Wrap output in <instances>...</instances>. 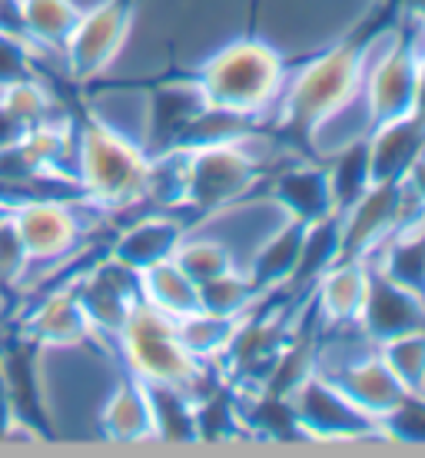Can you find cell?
<instances>
[{
    "mask_svg": "<svg viewBox=\"0 0 425 458\" xmlns=\"http://www.w3.org/2000/svg\"><path fill=\"white\" fill-rule=\"evenodd\" d=\"M403 11L405 0H372V7L336 44L312 54L286 87L279 114L266 123V137L286 153L316 160L319 130L356 97L366 81L369 50L382 34H392Z\"/></svg>",
    "mask_w": 425,
    "mask_h": 458,
    "instance_id": "cell-1",
    "label": "cell"
},
{
    "mask_svg": "<svg viewBox=\"0 0 425 458\" xmlns=\"http://www.w3.org/2000/svg\"><path fill=\"white\" fill-rule=\"evenodd\" d=\"M73 126H77L73 180L83 203L106 213L147 207L149 166H153L147 149L97 110H87V116L73 120Z\"/></svg>",
    "mask_w": 425,
    "mask_h": 458,
    "instance_id": "cell-2",
    "label": "cell"
},
{
    "mask_svg": "<svg viewBox=\"0 0 425 458\" xmlns=\"http://www.w3.org/2000/svg\"><path fill=\"white\" fill-rule=\"evenodd\" d=\"M289 67H296V60L289 64L286 54L266 37L242 34L226 47H219L200 67H173L170 73L193 83L207 97V104L259 116L283 93Z\"/></svg>",
    "mask_w": 425,
    "mask_h": 458,
    "instance_id": "cell-3",
    "label": "cell"
},
{
    "mask_svg": "<svg viewBox=\"0 0 425 458\" xmlns=\"http://www.w3.org/2000/svg\"><path fill=\"white\" fill-rule=\"evenodd\" d=\"M276 166L253 160L242 153L240 143L230 147L190 149L183 160V190L176 203V216H209L219 209L250 203L256 190L269 183Z\"/></svg>",
    "mask_w": 425,
    "mask_h": 458,
    "instance_id": "cell-4",
    "label": "cell"
},
{
    "mask_svg": "<svg viewBox=\"0 0 425 458\" xmlns=\"http://www.w3.org/2000/svg\"><path fill=\"white\" fill-rule=\"evenodd\" d=\"M114 343L120 349V362L143 382H173L193 392L203 378V362H196L183 349L176 335V319L147 302L133 306Z\"/></svg>",
    "mask_w": 425,
    "mask_h": 458,
    "instance_id": "cell-5",
    "label": "cell"
},
{
    "mask_svg": "<svg viewBox=\"0 0 425 458\" xmlns=\"http://www.w3.org/2000/svg\"><path fill=\"white\" fill-rule=\"evenodd\" d=\"M422 17L405 4L403 17L392 27V47L386 57L369 70L366 100H369V123L366 130H376L382 123H392L412 110L415 81H419V57H422Z\"/></svg>",
    "mask_w": 425,
    "mask_h": 458,
    "instance_id": "cell-6",
    "label": "cell"
},
{
    "mask_svg": "<svg viewBox=\"0 0 425 458\" xmlns=\"http://www.w3.org/2000/svg\"><path fill=\"white\" fill-rule=\"evenodd\" d=\"M140 0H97L81 13L70 40L64 44V67L73 83L100 81L114 67L127 44Z\"/></svg>",
    "mask_w": 425,
    "mask_h": 458,
    "instance_id": "cell-7",
    "label": "cell"
},
{
    "mask_svg": "<svg viewBox=\"0 0 425 458\" xmlns=\"http://www.w3.org/2000/svg\"><path fill=\"white\" fill-rule=\"evenodd\" d=\"M11 223L21 233L30 263L57 266L70 259L83 240V223L73 203L57 196H21L11 203Z\"/></svg>",
    "mask_w": 425,
    "mask_h": 458,
    "instance_id": "cell-8",
    "label": "cell"
},
{
    "mask_svg": "<svg viewBox=\"0 0 425 458\" xmlns=\"http://www.w3.org/2000/svg\"><path fill=\"white\" fill-rule=\"evenodd\" d=\"M419 213H422V207H415V199L405 193L403 180L399 183H372L343 213L339 263L343 259H366L369 252L376 250L379 242L389 240L405 219L419 216Z\"/></svg>",
    "mask_w": 425,
    "mask_h": 458,
    "instance_id": "cell-9",
    "label": "cell"
},
{
    "mask_svg": "<svg viewBox=\"0 0 425 458\" xmlns=\"http://www.w3.org/2000/svg\"><path fill=\"white\" fill-rule=\"evenodd\" d=\"M289 402H293V412H296L306 438H319V442H343V438H349L353 442V438L379 436V422L362 412V409H356L319 372L302 378L293 389Z\"/></svg>",
    "mask_w": 425,
    "mask_h": 458,
    "instance_id": "cell-10",
    "label": "cell"
},
{
    "mask_svg": "<svg viewBox=\"0 0 425 458\" xmlns=\"http://www.w3.org/2000/svg\"><path fill=\"white\" fill-rule=\"evenodd\" d=\"M73 293H77V302H81L90 329L100 339H116L133 306L143 302L140 299V273L116 263L114 256H104L90 269L73 276Z\"/></svg>",
    "mask_w": 425,
    "mask_h": 458,
    "instance_id": "cell-11",
    "label": "cell"
},
{
    "mask_svg": "<svg viewBox=\"0 0 425 458\" xmlns=\"http://www.w3.org/2000/svg\"><path fill=\"white\" fill-rule=\"evenodd\" d=\"M40 352L44 349L23 333H17V339H11L7 345H0V369H4V378H7V395H11L13 409L11 432H23L27 438H40L50 432V415H47L44 405V382H40Z\"/></svg>",
    "mask_w": 425,
    "mask_h": 458,
    "instance_id": "cell-12",
    "label": "cell"
},
{
    "mask_svg": "<svg viewBox=\"0 0 425 458\" xmlns=\"http://www.w3.org/2000/svg\"><path fill=\"white\" fill-rule=\"evenodd\" d=\"M21 333L34 339L40 349H87L93 345L97 352H106L104 339L90 329V322L77 302L73 279L60 283L44 299L30 302L27 316L21 319Z\"/></svg>",
    "mask_w": 425,
    "mask_h": 458,
    "instance_id": "cell-13",
    "label": "cell"
},
{
    "mask_svg": "<svg viewBox=\"0 0 425 458\" xmlns=\"http://www.w3.org/2000/svg\"><path fill=\"white\" fill-rule=\"evenodd\" d=\"M143 90H147V126H143L140 147L147 149V157H160V153H170L186 123L207 106V97L193 83L180 81L173 73H163L160 81H153V87H143Z\"/></svg>",
    "mask_w": 425,
    "mask_h": 458,
    "instance_id": "cell-14",
    "label": "cell"
},
{
    "mask_svg": "<svg viewBox=\"0 0 425 458\" xmlns=\"http://www.w3.org/2000/svg\"><path fill=\"white\" fill-rule=\"evenodd\" d=\"M356 326H362V333L379 345L395 339V335L425 329V299L415 296L412 289L392 283L376 266V269H369L366 302H362Z\"/></svg>",
    "mask_w": 425,
    "mask_h": 458,
    "instance_id": "cell-15",
    "label": "cell"
},
{
    "mask_svg": "<svg viewBox=\"0 0 425 458\" xmlns=\"http://www.w3.org/2000/svg\"><path fill=\"white\" fill-rule=\"evenodd\" d=\"M186 233H190V223L183 216L166 213V209H153L147 216H140L137 223H130L127 229H120L106 256H114L116 263H123L133 273H143L149 266L173 259L176 250L183 246Z\"/></svg>",
    "mask_w": 425,
    "mask_h": 458,
    "instance_id": "cell-16",
    "label": "cell"
},
{
    "mask_svg": "<svg viewBox=\"0 0 425 458\" xmlns=\"http://www.w3.org/2000/svg\"><path fill=\"white\" fill-rule=\"evenodd\" d=\"M266 190L286 216L302 219V223H316V219L339 213L333 199V186H329V173H326L322 160L276 166Z\"/></svg>",
    "mask_w": 425,
    "mask_h": 458,
    "instance_id": "cell-17",
    "label": "cell"
},
{
    "mask_svg": "<svg viewBox=\"0 0 425 458\" xmlns=\"http://www.w3.org/2000/svg\"><path fill=\"white\" fill-rule=\"evenodd\" d=\"M322 376L329 378L356 409L372 415L376 422L405 399L403 382L392 376V369L382 362V355H366V359H356L349 366L329 369Z\"/></svg>",
    "mask_w": 425,
    "mask_h": 458,
    "instance_id": "cell-18",
    "label": "cell"
},
{
    "mask_svg": "<svg viewBox=\"0 0 425 458\" xmlns=\"http://www.w3.org/2000/svg\"><path fill=\"white\" fill-rule=\"evenodd\" d=\"M97 432L106 442H147V438H153L147 386L123 362H120V378H116L114 392L100 405Z\"/></svg>",
    "mask_w": 425,
    "mask_h": 458,
    "instance_id": "cell-19",
    "label": "cell"
},
{
    "mask_svg": "<svg viewBox=\"0 0 425 458\" xmlns=\"http://www.w3.org/2000/svg\"><path fill=\"white\" fill-rule=\"evenodd\" d=\"M372 140V183H399L425 153V126L412 114L366 130Z\"/></svg>",
    "mask_w": 425,
    "mask_h": 458,
    "instance_id": "cell-20",
    "label": "cell"
},
{
    "mask_svg": "<svg viewBox=\"0 0 425 458\" xmlns=\"http://www.w3.org/2000/svg\"><path fill=\"white\" fill-rule=\"evenodd\" d=\"M366 259H343L333 269H326L312 286L316 289L319 319L329 322V326H356L362 302H366Z\"/></svg>",
    "mask_w": 425,
    "mask_h": 458,
    "instance_id": "cell-21",
    "label": "cell"
},
{
    "mask_svg": "<svg viewBox=\"0 0 425 458\" xmlns=\"http://www.w3.org/2000/svg\"><path fill=\"white\" fill-rule=\"evenodd\" d=\"M306 226H310V223L286 216L283 226H279L269 240H263V246L253 252L246 276H250V283L256 286L259 296L273 293V289H283L289 283V276H293V269H296V263H299V250H302Z\"/></svg>",
    "mask_w": 425,
    "mask_h": 458,
    "instance_id": "cell-22",
    "label": "cell"
},
{
    "mask_svg": "<svg viewBox=\"0 0 425 458\" xmlns=\"http://www.w3.org/2000/svg\"><path fill=\"white\" fill-rule=\"evenodd\" d=\"M21 11L23 40L37 54H64V44L70 40L73 27L81 21L83 7L77 0H17Z\"/></svg>",
    "mask_w": 425,
    "mask_h": 458,
    "instance_id": "cell-23",
    "label": "cell"
},
{
    "mask_svg": "<svg viewBox=\"0 0 425 458\" xmlns=\"http://www.w3.org/2000/svg\"><path fill=\"white\" fill-rule=\"evenodd\" d=\"M339 250H343V213H333V216L310 223L306 236H302L299 263L283 289L289 296H299V293L312 289L326 269H333L339 263Z\"/></svg>",
    "mask_w": 425,
    "mask_h": 458,
    "instance_id": "cell-24",
    "label": "cell"
},
{
    "mask_svg": "<svg viewBox=\"0 0 425 458\" xmlns=\"http://www.w3.org/2000/svg\"><path fill=\"white\" fill-rule=\"evenodd\" d=\"M379 269L392 283L412 289L415 296L425 299V209L419 216L405 219L386 240Z\"/></svg>",
    "mask_w": 425,
    "mask_h": 458,
    "instance_id": "cell-25",
    "label": "cell"
},
{
    "mask_svg": "<svg viewBox=\"0 0 425 458\" xmlns=\"http://www.w3.org/2000/svg\"><path fill=\"white\" fill-rule=\"evenodd\" d=\"M140 299L170 319H183L200 310V289L173 259L140 273Z\"/></svg>",
    "mask_w": 425,
    "mask_h": 458,
    "instance_id": "cell-26",
    "label": "cell"
},
{
    "mask_svg": "<svg viewBox=\"0 0 425 458\" xmlns=\"http://www.w3.org/2000/svg\"><path fill=\"white\" fill-rule=\"evenodd\" d=\"M196 442H223V438L246 436L240 415V392L233 382H213L196 395L193 392Z\"/></svg>",
    "mask_w": 425,
    "mask_h": 458,
    "instance_id": "cell-27",
    "label": "cell"
},
{
    "mask_svg": "<svg viewBox=\"0 0 425 458\" xmlns=\"http://www.w3.org/2000/svg\"><path fill=\"white\" fill-rule=\"evenodd\" d=\"M153 419V438L163 442H196L193 392L173 382H143Z\"/></svg>",
    "mask_w": 425,
    "mask_h": 458,
    "instance_id": "cell-28",
    "label": "cell"
},
{
    "mask_svg": "<svg viewBox=\"0 0 425 458\" xmlns=\"http://www.w3.org/2000/svg\"><path fill=\"white\" fill-rule=\"evenodd\" d=\"M322 163H326V173H329L336 209L345 213L372 186V140H369V133H362V137L345 143L343 149H336L333 157Z\"/></svg>",
    "mask_w": 425,
    "mask_h": 458,
    "instance_id": "cell-29",
    "label": "cell"
},
{
    "mask_svg": "<svg viewBox=\"0 0 425 458\" xmlns=\"http://www.w3.org/2000/svg\"><path fill=\"white\" fill-rule=\"evenodd\" d=\"M240 415H242V425H246V436L279 438V442L306 438L296 412H293L289 395H276V392H266V389L256 392L253 399H242L240 395Z\"/></svg>",
    "mask_w": 425,
    "mask_h": 458,
    "instance_id": "cell-30",
    "label": "cell"
},
{
    "mask_svg": "<svg viewBox=\"0 0 425 458\" xmlns=\"http://www.w3.org/2000/svg\"><path fill=\"white\" fill-rule=\"evenodd\" d=\"M240 319L196 310L190 316H183V319H176V335H180L183 349L193 355L196 362H213V359H223V352L230 349L233 335L240 329Z\"/></svg>",
    "mask_w": 425,
    "mask_h": 458,
    "instance_id": "cell-31",
    "label": "cell"
},
{
    "mask_svg": "<svg viewBox=\"0 0 425 458\" xmlns=\"http://www.w3.org/2000/svg\"><path fill=\"white\" fill-rule=\"evenodd\" d=\"M196 289H200V310L213 312V316H233V319L246 316L263 299L250 283V276L236 273V269H226L223 276H217V279H209V283Z\"/></svg>",
    "mask_w": 425,
    "mask_h": 458,
    "instance_id": "cell-32",
    "label": "cell"
},
{
    "mask_svg": "<svg viewBox=\"0 0 425 458\" xmlns=\"http://www.w3.org/2000/svg\"><path fill=\"white\" fill-rule=\"evenodd\" d=\"M0 106L11 114V120L21 126V130L40 123L47 116H54V110H57V106H54V93L40 81V73L23 77V81L4 87V90H0Z\"/></svg>",
    "mask_w": 425,
    "mask_h": 458,
    "instance_id": "cell-33",
    "label": "cell"
},
{
    "mask_svg": "<svg viewBox=\"0 0 425 458\" xmlns=\"http://www.w3.org/2000/svg\"><path fill=\"white\" fill-rule=\"evenodd\" d=\"M382 362L403 382L405 392H425V329L382 343Z\"/></svg>",
    "mask_w": 425,
    "mask_h": 458,
    "instance_id": "cell-34",
    "label": "cell"
},
{
    "mask_svg": "<svg viewBox=\"0 0 425 458\" xmlns=\"http://www.w3.org/2000/svg\"><path fill=\"white\" fill-rule=\"evenodd\" d=\"M173 263L180 266L196 286H203L209 279L223 276L226 269H233V256L223 242L213 240H183V246L176 250Z\"/></svg>",
    "mask_w": 425,
    "mask_h": 458,
    "instance_id": "cell-35",
    "label": "cell"
},
{
    "mask_svg": "<svg viewBox=\"0 0 425 458\" xmlns=\"http://www.w3.org/2000/svg\"><path fill=\"white\" fill-rule=\"evenodd\" d=\"M379 436L405 445H425V392H405V399L379 419Z\"/></svg>",
    "mask_w": 425,
    "mask_h": 458,
    "instance_id": "cell-36",
    "label": "cell"
},
{
    "mask_svg": "<svg viewBox=\"0 0 425 458\" xmlns=\"http://www.w3.org/2000/svg\"><path fill=\"white\" fill-rule=\"evenodd\" d=\"M30 256H27V246H23L21 233L11 219L0 226V293H11L27 279L30 273Z\"/></svg>",
    "mask_w": 425,
    "mask_h": 458,
    "instance_id": "cell-37",
    "label": "cell"
},
{
    "mask_svg": "<svg viewBox=\"0 0 425 458\" xmlns=\"http://www.w3.org/2000/svg\"><path fill=\"white\" fill-rule=\"evenodd\" d=\"M34 57H37V50L27 44V40L0 30V90L23 81V77H34L37 73Z\"/></svg>",
    "mask_w": 425,
    "mask_h": 458,
    "instance_id": "cell-38",
    "label": "cell"
},
{
    "mask_svg": "<svg viewBox=\"0 0 425 458\" xmlns=\"http://www.w3.org/2000/svg\"><path fill=\"white\" fill-rule=\"evenodd\" d=\"M13 425V409H11V395H7V378H4V369H0V442L7 438Z\"/></svg>",
    "mask_w": 425,
    "mask_h": 458,
    "instance_id": "cell-39",
    "label": "cell"
},
{
    "mask_svg": "<svg viewBox=\"0 0 425 458\" xmlns=\"http://www.w3.org/2000/svg\"><path fill=\"white\" fill-rule=\"evenodd\" d=\"M409 114L425 126V47H422V57H419V81H415V100Z\"/></svg>",
    "mask_w": 425,
    "mask_h": 458,
    "instance_id": "cell-40",
    "label": "cell"
},
{
    "mask_svg": "<svg viewBox=\"0 0 425 458\" xmlns=\"http://www.w3.org/2000/svg\"><path fill=\"white\" fill-rule=\"evenodd\" d=\"M21 133H23L21 126L13 123V120H11V114H7V110H4V106H0V149H4V147H11L13 140L21 137Z\"/></svg>",
    "mask_w": 425,
    "mask_h": 458,
    "instance_id": "cell-41",
    "label": "cell"
},
{
    "mask_svg": "<svg viewBox=\"0 0 425 458\" xmlns=\"http://www.w3.org/2000/svg\"><path fill=\"white\" fill-rule=\"evenodd\" d=\"M11 203L13 199H7V196H0V226L11 219Z\"/></svg>",
    "mask_w": 425,
    "mask_h": 458,
    "instance_id": "cell-42",
    "label": "cell"
},
{
    "mask_svg": "<svg viewBox=\"0 0 425 458\" xmlns=\"http://www.w3.org/2000/svg\"><path fill=\"white\" fill-rule=\"evenodd\" d=\"M405 4H409V7H412V11L419 13V17H422V23H425V0H405Z\"/></svg>",
    "mask_w": 425,
    "mask_h": 458,
    "instance_id": "cell-43",
    "label": "cell"
}]
</instances>
